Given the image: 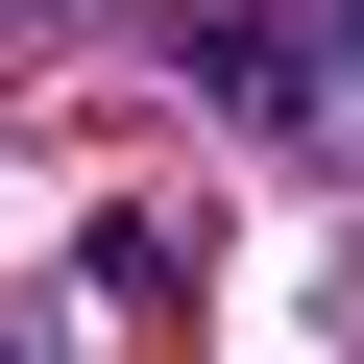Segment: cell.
Returning <instances> with one entry per match:
<instances>
[{
	"label": "cell",
	"mask_w": 364,
	"mask_h": 364,
	"mask_svg": "<svg viewBox=\"0 0 364 364\" xmlns=\"http://www.w3.org/2000/svg\"><path fill=\"white\" fill-rule=\"evenodd\" d=\"M195 97H219V122H316V73H291V25H243V0H195Z\"/></svg>",
	"instance_id": "obj_1"
},
{
	"label": "cell",
	"mask_w": 364,
	"mask_h": 364,
	"mask_svg": "<svg viewBox=\"0 0 364 364\" xmlns=\"http://www.w3.org/2000/svg\"><path fill=\"white\" fill-rule=\"evenodd\" d=\"M340 73H364V25H340Z\"/></svg>",
	"instance_id": "obj_2"
}]
</instances>
